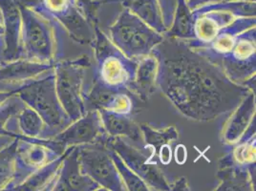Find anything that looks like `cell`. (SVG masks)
Instances as JSON below:
<instances>
[{"label":"cell","instance_id":"8fae6325","mask_svg":"<svg viewBox=\"0 0 256 191\" xmlns=\"http://www.w3.org/2000/svg\"><path fill=\"white\" fill-rule=\"evenodd\" d=\"M218 66L235 84L244 85L256 73V28L241 32L230 52L220 60Z\"/></svg>","mask_w":256,"mask_h":191},{"label":"cell","instance_id":"74e56055","mask_svg":"<svg viewBox=\"0 0 256 191\" xmlns=\"http://www.w3.org/2000/svg\"><path fill=\"white\" fill-rule=\"evenodd\" d=\"M3 32V20H2V14L0 11V34Z\"/></svg>","mask_w":256,"mask_h":191},{"label":"cell","instance_id":"d4e9b609","mask_svg":"<svg viewBox=\"0 0 256 191\" xmlns=\"http://www.w3.org/2000/svg\"><path fill=\"white\" fill-rule=\"evenodd\" d=\"M216 176L219 180V184L215 190H256V177L252 176L248 170L236 166H226L219 168Z\"/></svg>","mask_w":256,"mask_h":191},{"label":"cell","instance_id":"5bb4252c","mask_svg":"<svg viewBox=\"0 0 256 191\" xmlns=\"http://www.w3.org/2000/svg\"><path fill=\"white\" fill-rule=\"evenodd\" d=\"M54 64L18 58L0 64V92L14 94L23 87L53 73Z\"/></svg>","mask_w":256,"mask_h":191},{"label":"cell","instance_id":"44dd1931","mask_svg":"<svg viewBox=\"0 0 256 191\" xmlns=\"http://www.w3.org/2000/svg\"><path fill=\"white\" fill-rule=\"evenodd\" d=\"M226 146L228 150L219 160V168L226 166L241 168L250 170L252 175L256 177V135Z\"/></svg>","mask_w":256,"mask_h":191},{"label":"cell","instance_id":"d6986e66","mask_svg":"<svg viewBox=\"0 0 256 191\" xmlns=\"http://www.w3.org/2000/svg\"><path fill=\"white\" fill-rule=\"evenodd\" d=\"M256 93L250 92L241 102L230 112L223 124L220 140L224 146H230L240 140L256 118Z\"/></svg>","mask_w":256,"mask_h":191},{"label":"cell","instance_id":"ffe728a7","mask_svg":"<svg viewBox=\"0 0 256 191\" xmlns=\"http://www.w3.org/2000/svg\"><path fill=\"white\" fill-rule=\"evenodd\" d=\"M4 134L16 138H46V126L40 116L25 102L4 126Z\"/></svg>","mask_w":256,"mask_h":191},{"label":"cell","instance_id":"603a6c76","mask_svg":"<svg viewBox=\"0 0 256 191\" xmlns=\"http://www.w3.org/2000/svg\"><path fill=\"white\" fill-rule=\"evenodd\" d=\"M98 112L104 131L109 137L130 138L134 142L144 144L140 126L132 120L131 116L106 110H98Z\"/></svg>","mask_w":256,"mask_h":191},{"label":"cell","instance_id":"277c9868","mask_svg":"<svg viewBox=\"0 0 256 191\" xmlns=\"http://www.w3.org/2000/svg\"><path fill=\"white\" fill-rule=\"evenodd\" d=\"M22 12V58L42 64L58 62V36L54 22L27 7Z\"/></svg>","mask_w":256,"mask_h":191},{"label":"cell","instance_id":"ba28073f","mask_svg":"<svg viewBox=\"0 0 256 191\" xmlns=\"http://www.w3.org/2000/svg\"><path fill=\"white\" fill-rule=\"evenodd\" d=\"M64 152L51 138H16L14 174L5 190H16L32 173L58 158Z\"/></svg>","mask_w":256,"mask_h":191},{"label":"cell","instance_id":"f546056e","mask_svg":"<svg viewBox=\"0 0 256 191\" xmlns=\"http://www.w3.org/2000/svg\"><path fill=\"white\" fill-rule=\"evenodd\" d=\"M16 138L0 150V191L5 190L14 174Z\"/></svg>","mask_w":256,"mask_h":191},{"label":"cell","instance_id":"7402d4cb","mask_svg":"<svg viewBox=\"0 0 256 191\" xmlns=\"http://www.w3.org/2000/svg\"><path fill=\"white\" fill-rule=\"evenodd\" d=\"M137 60L135 80L130 91L132 95L138 96L142 102H146L158 89L156 84L158 62L152 54Z\"/></svg>","mask_w":256,"mask_h":191},{"label":"cell","instance_id":"8d00e7d4","mask_svg":"<svg viewBox=\"0 0 256 191\" xmlns=\"http://www.w3.org/2000/svg\"><path fill=\"white\" fill-rule=\"evenodd\" d=\"M12 95V93H7V92H0V104L6 100L10 96Z\"/></svg>","mask_w":256,"mask_h":191},{"label":"cell","instance_id":"30bf717a","mask_svg":"<svg viewBox=\"0 0 256 191\" xmlns=\"http://www.w3.org/2000/svg\"><path fill=\"white\" fill-rule=\"evenodd\" d=\"M76 148L80 168L84 175L95 180L104 190H126L106 144H82Z\"/></svg>","mask_w":256,"mask_h":191},{"label":"cell","instance_id":"f1b7e54d","mask_svg":"<svg viewBox=\"0 0 256 191\" xmlns=\"http://www.w3.org/2000/svg\"><path fill=\"white\" fill-rule=\"evenodd\" d=\"M109 153L113 159V162L117 168L118 174L124 182L126 190L130 191H150V186L140 178L139 176L128 168L126 162L118 155L117 153L110 148Z\"/></svg>","mask_w":256,"mask_h":191},{"label":"cell","instance_id":"e0dca14e","mask_svg":"<svg viewBox=\"0 0 256 191\" xmlns=\"http://www.w3.org/2000/svg\"><path fill=\"white\" fill-rule=\"evenodd\" d=\"M256 16L252 18H238L230 25L224 27L210 43L194 50L202 54L212 62L218 65L220 60L226 54L230 53L234 46L238 36L241 32L256 27ZM193 49V48H192Z\"/></svg>","mask_w":256,"mask_h":191},{"label":"cell","instance_id":"1f68e13d","mask_svg":"<svg viewBox=\"0 0 256 191\" xmlns=\"http://www.w3.org/2000/svg\"><path fill=\"white\" fill-rule=\"evenodd\" d=\"M177 4L178 0H159L162 20L166 32L170 29L173 23Z\"/></svg>","mask_w":256,"mask_h":191},{"label":"cell","instance_id":"9a60e30c","mask_svg":"<svg viewBox=\"0 0 256 191\" xmlns=\"http://www.w3.org/2000/svg\"><path fill=\"white\" fill-rule=\"evenodd\" d=\"M3 32L0 34V64L22 58V12L16 0H0Z\"/></svg>","mask_w":256,"mask_h":191},{"label":"cell","instance_id":"ac0fdd59","mask_svg":"<svg viewBox=\"0 0 256 191\" xmlns=\"http://www.w3.org/2000/svg\"><path fill=\"white\" fill-rule=\"evenodd\" d=\"M102 188L80 168L76 146L66 149L65 157L54 184L53 191H96Z\"/></svg>","mask_w":256,"mask_h":191},{"label":"cell","instance_id":"d590c367","mask_svg":"<svg viewBox=\"0 0 256 191\" xmlns=\"http://www.w3.org/2000/svg\"><path fill=\"white\" fill-rule=\"evenodd\" d=\"M16 138V137H14L12 135L0 134V150L4 148L5 146H7L8 144H10Z\"/></svg>","mask_w":256,"mask_h":191},{"label":"cell","instance_id":"83f0119b","mask_svg":"<svg viewBox=\"0 0 256 191\" xmlns=\"http://www.w3.org/2000/svg\"><path fill=\"white\" fill-rule=\"evenodd\" d=\"M140 128L142 133L144 144L146 148L153 149L154 154L158 153L162 146L170 144L179 138V132L173 126L156 129L146 124H142L140 126Z\"/></svg>","mask_w":256,"mask_h":191},{"label":"cell","instance_id":"7a4b0ae2","mask_svg":"<svg viewBox=\"0 0 256 191\" xmlns=\"http://www.w3.org/2000/svg\"><path fill=\"white\" fill-rule=\"evenodd\" d=\"M94 30L95 38L90 46L94 56L92 82L111 90L131 93L138 60L128 58L98 25H94Z\"/></svg>","mask_w":256,"mask_h":191},{"label":"cell","instance_id":"3957f363","mask_svg":"<svg viewBox=\"0 0 256 191\" xmlns=\"http://www.w3.org/2000/svg\"><path fill=\"white\" fill-rule=\"evenodd\" d=\"M256 2L250 1H218L199 7L192 11L193 38L186 42L193 49L203 47L238 18L256 16Z\"/></svg>","mask_w":256,"mask_h":191},{"label":"cell","instance_id":"484cf974","mask_svg":"<svg viewBox=\"0 0 256 191\" xmlns=\"http://www.w3.org/2000/svg\"><path fill=\"white\" fill-rule=\"evenodd\" d=\"M122 5L156 32L162 34L166 32L162 20L159 0H122Z\"/></svg>","mask_w":256,"mask_h":191},{"label":"cell","instance_id":"7c38bea8","mask_svg":"<svg viewBox=\"0 0 256 191\" xmlns=\"http://www.w3.org/2000/svg\"><path fill=\"white\" fill-rule=\"evenodd\" d=\"M106 146L113 149L128 168L150 186L151 190H170V184L158 166L151 162L150 157L139 148L128 144L124 138L108 136Z\"/></svg>","mask_w":256,"mask_h":191},{"label":"cell","instance_id":"9c48e42d","mask_svg":"<svg viewBox=\"0 0 256 191\" xmlns=\"http://www.w3.org/2000/svg\"><path fill=\"white\" fill-rule=\"evenodd\" d=\"M32 10L56 20L78 45L91 46L95 38L94 25L82 11L78 0H40Z\"/></svg>","mask_w":256,"mask_h":191},{"label":"cell","instance_id":"4fadbf2b","mask_svg":"<svg viewBox=\"0 0 256 191\" xmlns=\"http://www.w3.org/2000/svg\"><path fill=\"white\" fill-rule=\"evenodd\" d=\"M107 138L108 135L104 131L98 110L90 109L84 117L72 122L51 140L65 151L70 146L96 142L106 144Z\"/></svg>","mask_w":256,"mask_h":191},{"label":"cell","instance_id":"f35d334b","mask_svg":"<svg viewBox=\"0 0 256 191\" xmlns=\"http://www.w3.org/2000/svg\"><path fill=\"white\" fill-rule=\"evenodd\" d=\"M222 2H228V1H250V2H256V0H219Z\"/></svg>","mask_w":256,"mask_h":191},{"label":"cell","instance_id":"e575fe53","mask_svg":"<svg viewBox=\"0 0 256 191\" xmlns=\"http://www.w3.org/2000/svg\"><path fill=\"white\" fill-rule=\"evenodd\" d=\"M219 0H186V3L188 5V7L193 11L199 7H202L204 5L208 4H212V3H215L218 2Z\"/></svg>","mask_w":256,"mask_h":191},{"label":"cell","instance_id":"836d02e7","mask_svg":"<svg viewBox=\"0 0 256 191\" xmlns=\"http://www.w3.org/2000/svg\"><path fill=\"white\" fill-rule=\"evenodd\" d=\"M159 156H160V162L164 164H168L171 160V148L170 144H166L162 146L159 151Z\"/></svg>","mask_w":256,"mask_h":191},{"label":"cell","instance_id":"4316f807","mask_svg":"<svg viewBox=\"0 0 256 191\" xmlns=\"http://www.w3.org/2000/svg\"><path fill=\"white\" fill-rule=\"evenodd\" d=\"M166 38H175L182 40L193 38L192 11L188 7L186 0H178L171 28L164 34Z\"/></svg>","mask_w":256,"mask_h":191},{"label":"cell","instance_id":"d6a6232c","mask_svg":"<svg viewBox=\"0 0 256 191\" xmlns=\"http://www.w3.org/2000/svg\"><path fill=\"white\" fill-rule=\"evenodd\" d=\"M170 190L175 191H188L190 190V184L188 179L186 177H181L177 180H174L170 184Z\"/></svg>","mask_w":256,"mask_h":191},{"label":"cell","instance_id":"cb8c5ba5","mask_svg":"<svg viewBox=\"0 0 256 191\" xmlns=\"http://www.w3.org/2000/svg\"><path fill=\"white\" fill-rule=\"evenodd\" d=\"M66 150L58 158L43 166L24 180L16 191H53L54 184L58 179Z\"/></svg>","mask_w":256,"mask_h":191},{"label":"cell","instance_id":"5b68a950","mask_svg":"<svg viewBox=\"0 0 256 191\" xmlns=\"http://www.w3.org/2000/svg\"><path fill=\"white\" fill-rule=\"evenodd\" d=\"M107 36L131 60L148 56L164 38L124 7L109 27Z\"/></svg>","mask_w":256,"mask_h":191},{"label":"cell","instance_id":"8992f818","mask_svg":"<svg viewBox=\"0 0 256 191\" xmlns=\"http://www.w3.org/2000/svg\"><path fill=\"white\" fill-rule=\"evenodd\" d=\"M91 60L86 54L54 64V85L58 98L71 122L84 117L87 112L86 72Z\"/></svg>","mask_w":256,"mask_h":191},{"label":"cell","instance_id":"2e32d148","mask_svg":"<svg viewBox=\"0 0 256 191\" xmlns=\"http://www.w3.org/2000/svg\"><path fill=\"white\" fill-rule=\"evenodd\" d=\"M84 100L87 110H106L128 116L132 115L135 106L131 93L111 90L94 82L86 91Z\"/></svg>","mask_w":256,"mask_h":191},{"label":"cell","instance_id":"6da1fadb","mask_svg":"<svg viewBox=\"0 0 256 191\" xmlns=\"http://www.w3.org/2000/svg\"><path fill=\"white\" fill-rule=\"evenodd\" d=\"M151 54L158 62L156 84L184 117L210 122L232 112L250 91L186 40L166 38Z\"/></svg>","mask_w":256,"mask_h":191},{"label":"cell","instance_id":"52a82bcc","mask_svg":"<svg viewBox=\"0 0 256 191\" xmlns=\"http://www.w3.org/2000/svg\"><path fill=\"white\" fill-rule=\"evenodd\" d=\"M14 94L42 118L46 126V138H52L72 122L56 95L54 70Z\"/></svg>","mask_w":256,"mask_h":191},{"label":"cell","instance_id":"4dcf8cb0","mask_svg":"<svg viewBox=\"0 0 256 191\" xmlns=\"http://www.w3.org/2000/svg\"><path fill=\"white\" fill-rule=\"evenodd\" d=\"M24 106V102L16 94H12L0 104V134H4V126Z\"/></svg>","mask_w":256,"mask_h":191}]
</instances>
